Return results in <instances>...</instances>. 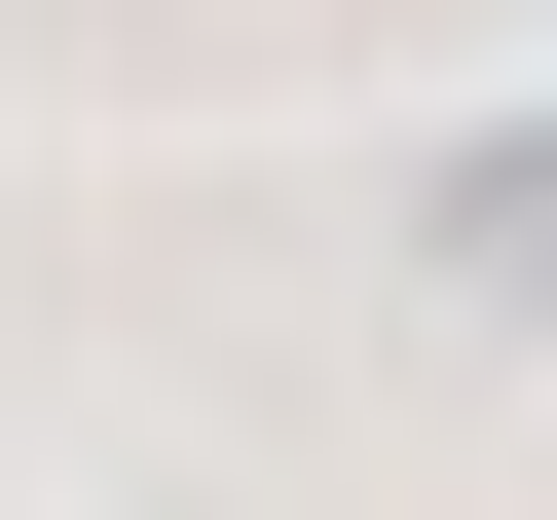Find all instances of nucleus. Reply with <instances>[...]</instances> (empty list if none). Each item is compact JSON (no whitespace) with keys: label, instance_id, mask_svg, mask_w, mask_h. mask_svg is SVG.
<instances>
[{"label":"nucleus","instance_id":"obj_1","mask_svg":"<svg viewBox=\"0 0 557 520\" xmlns=\"http://www.w3.org/2000/svg\"><path fill=\"white\" fill-rule=\"evenodd\" d=\"M446 260H483V298H557V149H483V186H446Z\"/></svg>","mask_w":557,"mask_h":520}]
</instances>
